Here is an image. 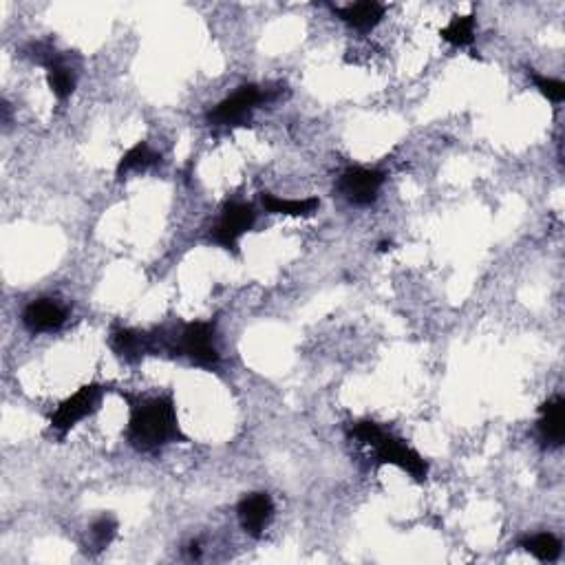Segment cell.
Returning a JSON list of instances; mask_svg holds the SVG:
<instances>
[{
	"label": "cell",
	"instance_id": "1",
	"mask_svg": "<svg viewBox=\"0 0 565 565\" xmlns=\"http://www.w3.org/2000/svg\"><path fill=\"white\" fill-rule=\"evenodd\" d=\"M129 424L126 440L140 453H157L168 444H188V435L181 431L177 402L173 393L159 396H129Z\"/></svg>",
	"mask_w": 565,
	"mask_h": 565
},
{
	"label": "cell",
	"instance_id": "2",
	"mask_svg": "<svg viewBox=\"0 0 565 565\" xmlns=\"http://www.w3.org/2000/svg\"><path fill=\"white\" fill-rule=\"evenodd\" d=\"M168 354L188 358L201 369H215L221 360L217 347V327L208 321L181 323L179 329H157L155 332V354Z\"/></svg>",
	"mask_w": 565,
	"mask_h": 565
},
{
	"label": "cell",
	"instance_id": "3",
	"mask_svg": "<svg viewBox=\"0 0 565 565\" xmlns=\"http://www.w3.org/2000/svg\"><path fill=\"white\" fill-rule=\"evenodd\" d=\"M257 215H259L257 208L248 204V201H237V199L226 201V206L221 208L217 223L208 232V241L219 245L221 250L237 254L239 257L241 239L254 228Z\"/></svg>",
	"mask_w": 565,
	"mask_h": 565
},
{
	"label": "cell",
	"instance_id": "4",
	"mask_svg": "<svg viewBox=\"0 0 565 565\" xmlns=\"http://www.w3.org/2000/svg\"><path fill=\"white\" fill-rule=\"evenodd\" d=\"M106 391H109V387L98 385V382L80 387L76 393H71L67 400L58 404V409L51 413L49 426L60 437H65L73 426H78L82 420H87L100 411Z\"/></svg>",
	"mask_w": 565,
	"mask_h": 565
},
{
	"label": "cell",
	"instance_id": "5",
	"mask_svg": "<svg viewBox=\"0 0 565 565\" xmlns=\"http://www.w3.org/2000/svg\"><path fill=\"white\" fill-rule=\"evenodd\" d=\"M369 446L376 451V460L380 466H398L400 471L409 473L415 482L420 484L426 482V477H429V462H426L413 446L400 440V437L387 433L385 429H380V433L373 437Z\"/></svg>",
	"mask_w": 565,
	"mask_h": 565
},
{
	"label": "cell",
	"instance_id": "6",
	"mask_svg": "<svg viewBox=\"0 0 565 565\" xmlns=\"http://www.w3.org/2000/svg\"><path fill=\"white\" fill-rule=\"evenodd\" d=\"M268 100L270 93L263 91L259 84H243L226 100H221L215 109H210L206 120L210 126H243L252 113Z\"/></svg>",
	"mask_w": 565,
	"mask_h": 565
},
{
	"label": "cell",
	"instance_id": "7",
	"mask_svg": "<svg viewBox=\"0 0 565 565\" xmlns=\"http://www.w3.org/2000/svg\"><path fill=\"white\" fill-rule=\"evenodd\" d=\"M31 53L27 56L38 62L40 67H45L47 71V84H49V91L53 93V98L65 102L69 100L73 91H76V84H78V76H76V69H73L67 58L58 53L56 49L45 47V45H31L29 49Z\"/></svg>",
	"mask_w": 565,
	"mask_h": 565
},
{
	"label": "cell",
	"instance_id": "8",
	"mask_svg": "<svg viewBox=\"0 0 565 565\" xmlns=\"http://www.w3.org/2000/svg\"><path fill=\"white\" fill-rule=\"evenodd\" d=\"M387 175L378 168H365V166H351L343 175L338 177V193L343 195L345 201L354 206H369L378 199L380 188L385 186Z\"/></svg>",
	"mask_w": 565,
	"mask_h": 565
},
{
	"label": "cell",
	"instance_id": "9",
	"mask_svg": "<svg viewBox=\"0 0 565 565\" xmlns=\"http://www.w3.org/2000/svg\"><path fill=\"white\" fill-rule=\"evenodd\" d=\"M239 524L250 537L259 539L274 517V501L268 493L245 495L237 506Z\"/></svg>",
	"mask_w": 565,
	"mask_h": 565
},
{
	"label": "cell",
	"instance_id": "10",
	"mask_svg": "<svg viewBox=\"0 0 565 565\" xmlns=\"http://www.w3.org/2000/svg\"><path fill=\"white\" fill-rule=\"evenodd\" d=\"M67 323V309L53 298H38L31 301L23 312V325L31 334H49Z\"/></svg>",
	"mask_w": 565,
	"mask_h": 565
},
{
	"label": "cell",
	"instance_id": "11",
	"mask_svg": "<svg viewBox=\"0 0 565 565\" xmlns=\"http://www.w3.org/2000/svg\"><path fill=\"white\" fill-rule=\"evenodd\" d=\"M111 347L124 362H140L144 356L155 354V334L140 332L131 327H113L111 332Z\"/></svg>",
	"mask_w": 565,
	"mask_h": 565
},
{
	"label": "cell",
	"instance_id": "12",
	"mask_svg": "<svg viewBox=\"0 0 565 565\" xmlns=\"http://www.w3.org/2000/svg\"><path fill=\"white\" fill-rule=\"evenodd\" d=\"M332 12L351 29L369 34V31H373L382 23V18L387 14V7L378 3V0H362V3H351L345 7H332Z\"/></svg>",
	"mask_w": 565,
	"mask_h": 565
},
{
	"label": "cell",
	"instance_id": "13",
	"mask_svg": "<svg viewBox=\"0 0 565 565\" xmlns=\"http://www.w3.org/2000/svg\"><path fill=\"white\" fill-rule=\"evenodd\" d=\"M541 418L537 422V431L541 442L550 449H559L565 440V400L554 396L541 404Z\"/></svg>",
	"mask_w": 565,
	"mask_h": 565
},
{
	"label": "cell",
	"instance_id": "14",
	"mask_svg": "<svg viewBox=\"0 0 565 565\" xmlns=\"http://www.w3.org/2000/svg\"><path fill=\"white\" fill-rule=\"evenodd\" d=\"M261 206L270 215H283V217H312L314 212L321 208V201L316 197L307 199H283L272 193H261Z\"/></svg>",
	"mask_w": 565,
	"mask_h": 565
},
{
	"label": "cell",
	"instance_id": "15",
	"mask_svg": "<svg viewBox=\"0 0 565 565\" xmlns=\"http://www.w3.org/2000/svg\"><path fill=\"white\" fill-rule=\"evenodd\" d=\"M159 162H162V155H159L151 144L142 140L135 146H131L129 151L120 157V162H117V168H115V177L124 179L129 173H140V170L153 168Z\"/></svg>",
	"mask_w": 565,
	"mask_h": 565
},
{
	"label": "cell",
	"instance_id": "16",
	"mask_svg": "<svg viewBox=\"0 0 565 565\" xmlns=\"http://www.w3.org/2000/svg\"><path fill=\"white\" fill-rule=\"evenodd\" d=\"M521 548L543 563H554L561 557L563 543L552 532H539V535H532L521 541Z\"/></svg>",
	"mask_w": 565,
	"mask_h": 565
},
{
	"label": "cell",
	"instance_id": "17",
	"mask_svg": "<svg viewBox=\"0 0 565 565\" xmlns=\"http://www.w3.org/2000/svg\"><path fill=\"white\" fill-rule=\"evenodd\" d=\"M440 36L453 47H471L475 42V14L453 16L451 23L440 29Z\"/></svg>",
	"mask_w": 565,
	"mask_h": 565
},
{
	"label": "cell",
	"instance_id": "18",
	"mask_svg": "<svg viewBox=\"0 0 565 565\" xmlns=\"http://www.w3.org/2000/svg\"><path fill=\"white\" fill-rule=\"evenodd\" d=\"M115 532H117V521L111 515H102L100 519H95L91 524V546L95 550H104L106 546H111V541L115 539Z\"/></svg>",
	"mask_w": 565,
	"mask_h": 565
},
{
	"label": "cell",
	"instance_id": "19",
	"mask_svg": "<svg viewBox=\"0 0 565 565\" xmlns=\"http://www.w3.org/2000/svg\"><path fill=\"white\" fill-rule=\"evenodd\" d=\"M528 78L535 84V89L543 95V98L550 100L552 104H561L565 100V84L561 80L539 76L535 69H528Z\"/></svg>",
	"mask_w": 565,
	"mask_h": 565
}]
</instances>
